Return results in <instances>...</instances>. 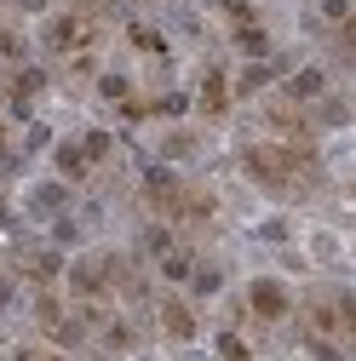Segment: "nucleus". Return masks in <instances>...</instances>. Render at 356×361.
<instances>
[{
  "label": "nucleus",
  "mask_w": 356,
  "mask_h": 361,
  "mask_svg": "<svg viewBox=\"0 0 356 361\" xmlns=\"http://www.w3.org/2000/svg\"><path fill=\"white\" fill-rule=\"evenodd\" d=\"M242 172L271 195H304L322 178V155L310 144H282V138H259L242 144Z\"/></svg>",
  "instance_id": "f257e3e1"
},
{
  "label": "nucleus",
  "mask_w": 356,
  "mask_h": 361,
  "mask_svg": "<svg viewBox=\"0 0 356 361\" xmlns=\"http://www.w3.org/2000/svg\"><path fill=\"white\" fill-rule=\"evenodd\" d=\"M304 338H328V344H345L356 338V304L350 293H316L304 304Z\"/></svg>",
  "instance_id": "f03ea898"
},
{
  "label": "nucleus",
  "mask_w": 356,
  "mask_h": 361,
  "mask_svg": "<svg viewBox=\"0 0 356 361\" xmlns=\"http://www.w3.org/2000/svg\"><path fill=\"white\" fill-rule=\"evenodd\" d=\"M93 40H98V18H86V12L47 18V47L64 52V58H86V52H93Z\"/></svg>",
  "instance_id": "7ed1b4c3"
},
{
  "label": "nucleus",
  "mask_w": 356,
  "mask_h": 361,
  "mask_svg": "<svg viewBox=\"0 0 356 361\" xmlns=\"http://www.w3.org/2000/svg\"><path fill=\"white\" fill-rule=\"evenodd\" d=\"M35 322H40V333L52 344H81V333H86V322L75 310H64L58 293H35Z\"/></svg>",
  "instance_id": "20e7f679"
},
{
  "label": "nucleus",
  "mask_w": 356,
  "mask_h": 361,
  "mask_svg": "<svg viewBox=\"0 0 356 361\" xmlns=\"http://www.w3.org/2000/svg\"><path fill=\"white\" fill-rule=\"evenodd\" d=\"M287 310H293L287 281H276V276H259V281H247V315H259V322H282Z\"/></svg>",
  "instance_id": "39448f33"
},
{
  "label": "nucleus",
  "mask_w": 356,
  "mask_h": 361,
  "mask_svg": "<svg viewBox=\"0 0 356 361\" xmlns=\"http://www.w3.org/2000/svg\"><path fill=\"white\" fill-rule=\"evenodd\" d=\"M184 178L178 172H167V166H150L144 172V195H150V207L161 212V218H178V207H184Z\"/></svg>",
  "instance_id": "423d86ee"
},
{
  "label": "nucleus",
  "mask_w": 356,
  "mask_h": 361,
  "mask_svg": "<svg viewBox=\"0 0 356 361\" xmlns=\"http://www.w3.org/2000/svg\"><path fill=\"white\" fill-rule=\"evenodd\" d=\"M155 322H161V333H167L172 344H190V338H196V310H190L184 298H172V293L155 304Z\"/></svg>",
  "instance_id": "0eeeda50"
},
{
  "label": "nucleus",
  "mask_w": 356,
  "mask_h": 361,
  "mask_svg": "<svg viewBox=\"0 0 356 361\" xmlns=\"http://www.w3.org/2000/svg\"><path fill=\"white\" fill-rule=\"evenodd\" d=\"M196 109L207 115V121H218L230 109V80H225V69H207L201 75V92H196Z\"/></svg>",
  "instance_id": "6e6552de"
},
{
  "label": "nucleus",
  "mask_w": 356,
  "mask_h": 361,
  "mask_svg": "<svg viewBox=\"0 0 356 361\" xmlns=\"http://www.w3.org/2000/svg\"><path fill=\"white\" fill-rule=\"evenodd\" d=\"M18 269H23V276H29L40 293H47V287L64 276V258H58V252H29V258H18Z\"/></svg>",
  "instance_id": "1a4fd4ad"
},
{
  "label": "nucleus",
  "mask_w": 356,
  "mask_h": 361,
  "mask_svg": "<svg viewBox=\"0 0 356 361\" xmlns=\"http://www.w3.org/2000/svg\"><path fill=\"white\" fill-rule=\"evenodd\" d=\"M98 333H104V350H115V355L138 350V327H132L126 315H104V322H98Z\"/></svg>",
  "instance_id": "9d476101"
},
{
  "label": "nucleus",
  "mask_w": 356,
  "mask_h": 361,
  "mask_svg": "<svg viewBox=\"0 0 356 361\" xmlns=\"http://www.w3.org/2000/svg\"><path fill=\"white\" fill-rule=\"evenodd\" d=\"M328 92V75L322 69H299V75H287V98L282 104H310V98H322Z\"/></svg>",
  "instance_id": "9b49d317"
},
{
  "label": "nucleus",
  "mask_w": 356,
  "mask_h": 361,
  "mask_svg": "<svg viewBox=\"0 0 356 361\" xmlns=\"http://www.w3.org/2000/svg\"><path fill=\"white\" fill-rule=\"evenodd\" d=\"M52 166H58V178H69V184H81V178L93 172V161H86V149H81V144H69V138H64V144L52 149Z\"/></svg>",
  "instance_id": "f8f14e48"
},
{
  "label": "nucleus",
  "mask_w": 356,
  "mask_h": 361,
  "mask_svg": "<svg viewBox=\"0 0 356 361\" xmlns=\"http://www.w3.org/2000/svg\"><path fill=\"white\" fill-rule=\"evenodd\" d=\"M190 269H196V258H190L184 247H167V252H161V276H167V281H190Z\"/></svg>",
  "instance_id": "ddd939ff"
},
{
  "label": "nucleus",
  "mask_w": 356,
  "mask_h": 361,
  "mask_svg": "<svg viewBox=\"0 0 356 361\" xmlns=\"http://www.w3.org/2000/svg\"><path fill=\"white\" fill-rule=\"evenodd\" d=\"M236 47H242L247 58H271V35H264L259 23H242V29H236Z\"/></svg>",
  "instance_id": "4468645a"
},
{
  "label": "nucleus",
  "mask_w": 356,
  "mask_h": 361,
  "mask_svg": "<svg viewBox=\"0 0 356 361\" xmlns=\"http://www.w3.org/2000/svg\"><path fill=\"white\" fill-rule=\"evenodd\" d=\"M126 40H132L138 52H155V58H167V35H155L150 23H132V29H126Z\"/></svg>",
  "instance_id": "2eb2a0df"
},
{
  "label": "nucleus",
  "mask_w": 356,
  "mask_h": 361,
  "mask_svg": "<svg viewBox=\"0 0 356 361\" xmlns=\"http://www.w3.org/2000/svg\"><path fill=\"white\" fill-rule=\"evenodd\" d=\"M29 58V47H23V35L12 29V23H0V63H23Z\"/></svg>",
  "instance_id": "dca6fc26"
},
{
  "label": "nucleus",
  "mask_w": 356,
  "mask_h": 361,
  "mask_svg": "<svg viewBox=\"0 0 356 361\" xmlns=\"http://www.w3.org/2000/svg\"><path fill=\"white\" fill-rule=\"evenodd\" d=\"M218 361H253L247 338H242V333H218Z\"/></svg>",
  "instance_id": "f3484780"
},
{
  "label": "nucleus",
  "mask_w": 356,
  "mask_h": 361,
  "mask_svg": "<svg viewBox=\"0 0 356 361\" xmlns=\"http://www.w3.org/2000/svg\"><path fill=\"white\" fill-rule=\"evenodd\" d=\"M218 12L230 18V29H242V23H259V12H253V0H218Z\"/></svg>",
  "instance_id": "a211bd4d"
},
{
  "label": "nucleus",
  "mask_w": 356,
  "mask_h": 361,
  "mask_svg": "<svg viewBox=\"0 0 356 361\" xmlns=\"http://www.w3.org/2000/svg\"><path fill=\"white\" fill-rule=\"evenodd\" d=\"M40 86H47V75H40V69H18V80H12V98L23 104V98H35V92H40Z\"/></svg>",
  "instance_id": "6ab92c4d"
},
{
  "label": "nucleus",
  "mask_w": 356,
  "mask_h": 361,
  "mask_svg": "<svg viewBox=\"0 0 356 361\" xmlns=\"http://www.w3.org/2000/svg\"><path fill=\"white\" fill-rule=\"evenodd\" d=\"M98 92H104L109 104H132V80H126V75H104V80H98Z\"/></svg>",
  "instance_id": "aec40b11"
},
{
  "label": "nucleus",
  "mask_w": 356,
  "mask_h": 361,
  "mask_svg": "<svg viewBox=\"0 0 356 361\" xmlns=\"http://www.w3.org/2000/svg\"><path fill=\"white\" fill-rule=\"evenodd\" d=\"M190 281H196V293H218V287H225V276H218L213 264H196V269H190Z\"/></svg>",
  "instance_id": "412c9836"
},
{
  "label": "nucleus",
  "mask_w": 356,
  "mask_h": 361,
  "mask_svg": "<svg viewBox=\"0 0 356 361\" xmlns=\"http://www.w3.org/2000/svg\"><path fill=\"white\" fill-rule=\"evenodd\" d=\"M81 149H86V161H104V155H109V132H86Z\"/></svg>",
  "instance_id": "4be33fe9"
},
{
  "label": "nucleus",
  "mask_w": 356,
  "mask_h": 361,
  "mask_svg": "<svg viewBox=\"0 0 356 361\" xmlns=\"http://www.w3.org/2000/svg\"><path fill=\"white\" fill-rule=\"evenodd\" d=\"M322 18L339 23V29H350V0H322Z\"/></svg>",
  "instance_id": "5701e85b"
},
{
  "label": "nucleus",
  "mask_w": 356,
  "mask_h": 361,
  "mask_svg": "<svg viewBox=\"0 0 356 361\" xmlns=\"http://www.w3.org/2000/svg\"><path fill=\"white\" fill-rule=\"evenodd\" d=\"M322 121H328V126H345V104H339V98H322Z\"/></svg>",
  "instance_id": "b1692460"
},
{
  "label": "nucleus",
  "mask_w": 356,
  "mask_h": 361,
  "mask_svg": "<svg viewBox=\"0 0 356 361\" xmlns=\"http://www.w3.org/2000/svg\"><path fill=\"white\" fill-rule=\"evenodd\" d=\"M264 80H271V69H264V63H259V69H247V75H242V92H259Z\"/></svg>",
  "instance_id": "393cba45"
},
{
  "label": "nucleus",
  "mask_w": 356,
  "mask_h": 361,
  "mask_svg": "<svg viewBox=\"0 0 356 361\" xmlns=\"http://www.w3.org/2000/svg\"><path fill=\"white\" fill-rule=\"evenodd\" d=\"M18 361H64L58 350H18Z\"/></svg>",
  "instance_id": "a878e982"
},
{
  "label": "nucleus",
  "mask_w": 356,
  "mask_h": 361,
  "mask_svg": "<svg viewBox=\"0 0 356 361\" xmlns=\"http://www.w3.org/2000/svg\"><path fill=\"white\" fill-rule=\"evenodd\" d=\"M12 298V276H6V269H0V304H6Z\"/></svg>",
  "instance_id": "bb28decb"
},
{
  "label": "nucleus",
  "mask_w": 356,
  "mask_h": 361,
  "mask_svg": "<svg viewBox=\"0 0 356 361\" xmlns=\"http://www.w3.org/2000/svg\"><path fill=\"white\" fill-rule=\"evenodd\" d=\"M6 224H12V207H6V195H0V230H6Z\"/></svg>",
  "instance_id": "cd10ccee"
},
{
  "label": "nucleus",
  "mask_w": 356,
  "mask_h": 361,
  "mask_svg": "<svg viewBox=\"0 0 356 361\" xmlns=\"http://www.w3.org/2000/svg\"><path fill=\"white\" fill-rule=\"evenodd\" d=\"M18 6H23V12H40V6H47V0H18Z\"/></svg>",
  "instance_id": "c85d7f7f"
},
{
  "label": "nucleus",
  "mask_w": 356,
  "mask_h": 361,
  "mask_svg": "<svg viewBox=\"0 0 356 361\" xmlns=\"http://www.w3.org/2000/svg\"><path fill=\"white\" fill-rule=\"evenodd\" d=\"M0 149H6V126H0Z\"/></svg>",
  "instance_id": "c756f323"
}]
</instances>
